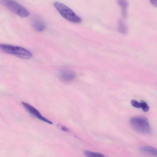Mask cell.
<instances>
[{"label":"cell","instance_id":"obj_1","mask_svg":"<svg viewBox=\"0 0 157 157\" xmlns=\"http://www.w3.org/2000/svg\"><path fill=\"white\" fill-rule=\"evenodd\" d=\"M0 51L24 59H29L33 56L29 51L22 47L6 44L0 43Z\"/></svg>","mask_w":157,"mask_h":157},{"label":"cell","instance_id":"obj_2","mask_svg":"<svg viewBox=\"0 0 157 157\" xmlns=\"http://www.w3.org/2000/svg\"><path fill=\"white\" fill-rule=\"evenodd\" d=\"M133 129L136 132L144 134H149L151 128L147 119L143 116L133 117L130 120Z\"/></svg>","mask_w":157,"mask_h":157},{"label":"cell","instance_id":"obj_3","mask_svg":"<svg viewBox=\"0 0 157 157\" xmlns=\"http://www.w3.org/2000/svg\"><path fill=\"white\" fill-rule=\"evenodd\" d=\"M54 6L59 13L64 18L74 23H80L81 18L70 8L64 4L58 2L54 3Z\"/></svg>","mask_w":157,"mask_h":157},{"label":"cell","instance_id":"obj_4","mask_svg":"<svg viewBox=\"0 0 157 157\" xmlns=\"http://www.w3.org/2000/svg\"><path fill=\"white\" fill-rule=\"evenodd\" d=\"M0 4L21 17H27L29 15L25 8L14 0H0Z\"/></svg>","mask_w":157,"mask_h":157},{"label":"cell","instance_id":"obj_5","mask_svg":"<svg viewBox=\"0 0 157 157\" xmlns=\"http://www.w3.org/2000/svg\"><path fill=\"white\" fill-rule=\"evenodd\" d=\"M21 103L28 112L35 117L49 124H52V121L43 117L38 110L32 105L24 101Z\"/></svg>","mask_w":157,"mask_h":157},{"label":"cell","instance_id":"obj_6","mask_svg":"<svg viewBox=\"0 0 157 157\" xmlns=\"http://www.w3.org/2000/svg\"><path fill=\"white\" fill-rule=\"evenodd\" d=\"M60 79L64 82H69L73 81L76 77L75 73L69 70H64L59 74Z\"/></svg>","mask_w":157,"mask_h":157},{"label":"cell","instance_id":"obj_7","mask_svg":"<svg viewBox=\"0 0 157 157\" xmlns=\"http://www.w3.org/2000/svg\"><path fill=\"white\" fill-rule=\"evenodd\" d=\"M31 23L34 29L39 32L42 31L45 28L44 22L37 17H35L32 19Z\"/></svg>","mask_w":157,"mask_h":157},{"label":"cell","instance_id":"obj_8","mask_svg":"<svg viewBox=\"0 0 157 157\" xmlns=\"http://www.w3.org/2000/svg\"><path fill=\"white\" fill-rule=\"evenodd\" d=\"M139 150L151 154L155 156L157 155V149L152 147L142 146L140 147Z\"/></svg>","mask_w":157,"mask_h":157},{"label":"cell","instance_id":"obj_9","mask_svg":"<svg viewBox=\"0 0 157 157\" xmlns=\"http://www.w3.org/2000/svg\"><path fill=\"white\" fill-rule=\"evenodd\" d=\"M117 2L121 9L123 16L125 17L128 6L127 1V0H117Z\"/></svg>","mask_w":157,"mask_h":157},{"label":"cell","instance_id":"obj_10","mask_svg":"<svg viewBox=\"0 0 157 157\" xmlns=\"http://www.w3.org/2000/svg\"><path fill=\"white\" fill-rule=\"evenodd\" d=\"M84 155L89 157H104L105 156L102 154L99 153L94 152L88 151H84Z\"/></svg>","mask_w":157,"mask_h":157},{"label":"cell","instance_id":"obj_11","mask_svg":"<svg viewBox=\"0 0 157 157\" xmlns=\"http://www.w3.org/2000/svg\"><path fill=\"white\" fill-rule=\"evenodd\" d=\"M118 29L120 32L123 33H125L127 31L126 26L121 20L118 21Z\"/></svg>","mask_w":157,"mask_h":157},{"label":"cell","instance_id":"obj_12","mask_svg":"<svg viewBox=\"0 0 157 157\" xmlns=\"http://www.w3.org/2000/svg\"><path fill=\"white\" fill-rule=\"evenodd\" d=\"M140 103V108H142L143 111L147 112L149 110V107L145 101H142Z\"/></svg>","mask_w":157,"mask_h":157},{"label":"cell","instance_id":"obj_13","mask_svg":"<svg viewBox=\"0 0 157 157\" xmlns=\"http://www.w3.org/2000/svg\"><path fill=\"white\" fill-rule=\"evenodd\" d=\"M131 104L132 106L136 108H140V103L135 100H132L131 101Z\"/></svg>","mask_w":157,"mask_h":157},{"label":"cell","instance_id":"obj_14","mask_svg":"<svg viewBox=\"0 0 157 157\" xmlns=\"http://www.w3.org/2000/svg\"><path fill=\"white\" fill-rule=\"evenodd\" d=\"M151 4L155 7L157 6V0H150Z\"/></svg>","mask_w":157,"mask_h":157},{"label":"cell","instance_id":"obj_15","mask_svg":"<svg viewBox=\"0 0 157 157\" xmlns=\"http://www.w3.org/2000/svg\"><path fill=\"white\" fill-rule=\"evenodd\" d=\"M61 128L62 130L65 132H68L69 131L68 129L65 126H62L61 127Z\"/></svg>","mask_w":157,"mask_h":157}]
</instances>
